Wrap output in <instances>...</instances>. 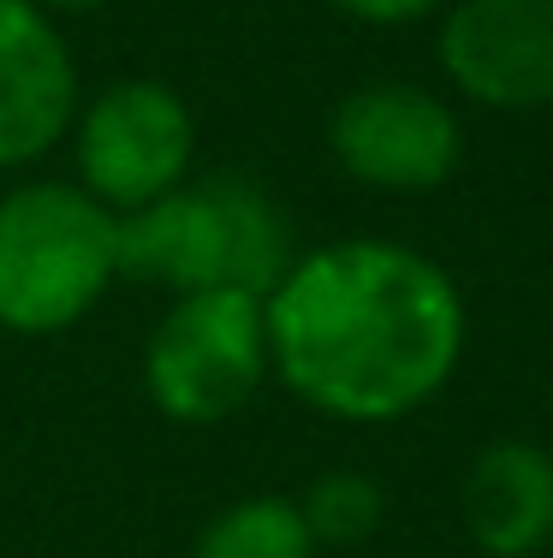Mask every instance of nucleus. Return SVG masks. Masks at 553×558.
Here are the masks:
<instances>
[{
    "label": "nucleus",
    "instance_id": "1",
    "mask_svg": "<svg viewBox=\"0 0 553 558\" xmlns=\"http://www.w3.org/2000/svg\"><path fill=\"white\" fill-rule=\"evenodd\" d=\"M268 368L298 404L334 422H399L465 363L470 310L434 256L387 238H339L262 298Z\"/></svg>",
    "mask_w": 553,
    "mask_h": 558
},
{
    "label": "nucleus",
    "instance_id": "2",
    "mask_svg": "<svg viewBox=\"0 0 553 558\" xmlns=\"http://www.w3.org/2000/svg\"><path fill=\"white\" fill-rule=\"evenodd\" d=\"M298 262L286 208L239 172L184 179L161 203L120 215V279L161 291H256L268 298Z\"/></svg>",
    "mask_w": 553,
    "mask_h": 558
},
{
    "label": "nucleus",
    "instance_id": "3",
    "mask_svg": "<svg viewBox=\"0 0 553 558\" xmlns=\"http://www.w3.org/2000/svg\"><path fill=\"white\" fill-rule=\"evenodd\" d=\"M120 279V215L84 184L31 179L0 191V333L55 339Z\"/></svg>",
    "mask_w": 553,
    "mask_h": 558
},
{
    "label": "nucleus",
    "instance_id": "4",
    "mask_svg": "<svg viewBox=\"0 0 553 558\" xmlns=\"http://www.w3.org/2000/svg\"><path fill=\"white\" fill-rule=\"evenodd\" d=\"M274 380L256 291H179L143 339V392L179 428L232 422Z\"/></svg>",
    "mask_w": 553,
    "mask_h": 558
},
{
    "label": "nucleus",
    "instance_id": "5",
    "mask_svg": "<svg viewBox=\"0 0 553 558\" xmlns=\"http://www.w3.org/2000/svg\"><path fill=\"white\" fill-rule=\"evenodd\" d=\"M72 167L108 215H137L196 167V119L161 77H113L72 113Z\"/></svg>",
    "mask_w": 553,
    "mask_h": 558
},
{
    "label": "nucleus",
    "instance_id": "6",
    "mask_svg": "<svg viewBox=\"0 0 553 558\" xmlns=\"http://www.w3.org/2000/svg\"><path fill=\"white\" fill-rule=\"evenodd\" d=\"M327 149L363 191L429 196L465 161V125L423 84H363L327 119Z\"/></svg>",
    "mask_w": 553,
    "mask_h": 558
},
{
    "label": "nucleus",
    "instance_id": "7",
    "mask_svg": "<svg viewBox=\"0 0 553 558\" xmlns=\"http://www.w3.org/2000/svg\"><path fill=\"white\" fill-rule=\"evenodd\" d=\"M434 60L477 108H553V0H453L434 36Z\"/></svg>",
    "mask_w": 553,
    "mask_h": 558
},
{
    "label": "nucleus",
    "instance_id": "8",
    "mask_svg": "<svg viewBox=\"0 0 553 558\" xmlns=\"http://www.w3.org/2000/svg\"><path fill=\"white\" fill-rule=\"evenodd\" d=\"M84 101L77 60L36 0H0V172L55 155Z\"/></svg>",
    "mask_w": 553,
    "mask_h": 558
},
{
    "label": "nucleus",
    "instance_id": "9",
    "mask_svg": "<svg viewBox=\"0 0 553 558\" xmlns=\"http://www.w3.org/2000/svg\"><path fill=\"white\" fill-rule=\"evenodd\" d=\"M458 517L477 553L530 558L553 541V451L536 440H494L470 458Z\"/></svg>",
    "mask_w": 553,
    "mask_h": 558
},
{
    "label": "nucleus",
    "instance_id": "10",
    "mask_svg": "<svg viewBox=\"0 0 553 558\" xmlns=\"http://www.w3.org/2000/svg\"><path fill=\"white\" fill-rule=\"evenodd\" d=\"M315 547L298 499L286 494H250L215 511L196 535L191 558H315Z\"/></svg>",
    "mask_w": 553,
    "mask_h": 558
},
{
    "label": "nucleus",
    "instance_id": "11",
    "mask_svg": "<svg viewBox=\"0 0 553 558\" xmlns=\"http://www.w3.org/2000/svg\"><path fill=\"white\" fill-rule=\"evenodd\" d=\"M298 511H304L315 547H358V541H369L381 529L387 494H381V482L363 470H327L310 482V494L298 499Z\"/></svg>",
    "mask_w": 553,
    "mask_h": 558
},
{
    "label": "nucleus",
    "instance_id": "12",
    "mask_svg": "<svg viewBox=\"0 0 553 558\" xmlns=\"http://www.w3.org/2000/svg\"><path fill=\"white\" fill-rule=\"evenodd\" d=\"M327 7L358 19V24H417L429 12H441L446 0H327Z\"/></svg>",
    "mask_w": 553,
    "mask_h": 558
},
{
    "label": "nucleus",
    "instance_id": "13",
    "mask_svg": "<svg viewBox=\"0 0 553 558\" xmlns=\"http://www.w3.org/2000/svg\"><path fill=\"white\" fill-rule=\"evenodd\" d=\"M36 7H48V12H101V7H113V0H36Z\"/></svg>",
    "mask_w": 553,
    "mask_h": 558
},
{
    "label": "nucleus",
    "instance_id": "14",
    "mask_svg": "<svg viewBox=\"0 0 553 558\" xmlns=\"http://www.w3.org/2000/svg\"><path fill=\"white\" fill-rule=\"evenodd\" d=\"M548 547H553V541H548Z\"/></svg>",
    "mask_w": 553,
    "mask_h": 558
}]
</instances>
